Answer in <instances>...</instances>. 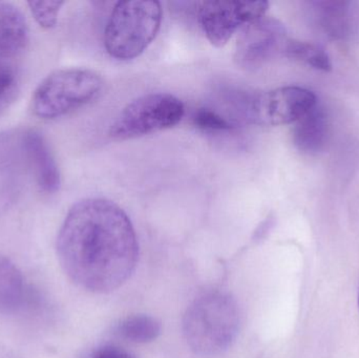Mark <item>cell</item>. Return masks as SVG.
<instances>
[{
  "mask_svg": "<svg viewBox=\"0 0 359 358\" xmlns=\"http://www.w3.org/2000/svg\"><path fill=\"white\" fill-rule=\"evenodd\" d=\"M29 34L22 12L14 4L0 2V60L22 53L29 43Z\"/></svg>",
  "mask_w": 359,
  "mask_h": 358,
  "instance_id": "cell-10",
  "label": "cell"
},
{
  "mask_svg": "<svg viewBox=\"0 0 359 358\" xmlns=\"http://www.w3.org/2000/svg\"><path fill=\"white\" fill-rule=\"evenodd\" d=\"M29 10L40 27L53 29L58 21V15L65 2L62 1H29Z\"/></svg>",
  "mask_w": 359,
  "mask_h": 358,
  "instance_id": "cell-17",
  "label": "cell"
},
{
  "mask_svg": "<svg viewBox=\"0 0 359 358\" xmlns=\"http://www.w3.org/2000/svg\"><path fill=\"white\" fill-rule=\"evenodd\" d=\"M284 55L320 71H329L332 69L328 54L324 48L316 44L289 39L285 46Z\"/></svg>",
  "mask_w": 359,
  "mask_h": 358,
  "instance_id": "cell-15",
  "label": "cell"
},
{
  "mask_svg": "<svg viewBox=\"0 0 359 358\" xmlns=\"http://www.w3.org/2000/svg\"><path fill=\"white\" fill-rule=\"evenodd\" d=\"M22 146L38 186L46 193H57L61 184L60 172L46 139L39 132L29 130L23 136Z\"/></svg>",
  "mask_w": 359,
  "mask_h": 358,
  "instance_id": "cell-9",
  "label": "cell"
},
{
  "mask_svg": "<svg viewBox=\"0 0 359 358\" xmlns=\"http://www.w3.org/2000/svg\"><path fill=\"white\" fill-rule=\"evenodd\" d=\"M116 333L119 338L136 344L153 342L161 333V325L149 315H133L118 324Z\"/></svg>",
  "mask_w": 359,
  "mask_h": 358,
  "instance_id": "cell-14",
  "label": "cell"
},
{
  "mask_svg": "<svg viewBox=\"0 0 359 358\" xmlns=\"http://www.w3.org/2000/svg\"><path fill=\"white\" fill-rule=\"evenodd\" d=\"M288 40L284 25L262 17L243 27L234 48V62L241 69L257 71L276 55L284 54Z\"/></svg>",
  "mask_w": 359,
  "mask_h": 358,
  "instance_id": "cell-8",
  "label": "cell"
},
{
  "mask_svg": "<svg viewBox=\"0 0 359 358\" xmlns=\"http://www.w3.org/2000/svg\"><path fill=\"white\" fill-rule=\"evenodd\" d=\"M102 88V77L92 69H59L36 88L32 109L40 119H57L90 104Z\"/></svg>",
  "mask_w": 359,
  "mask_h": 358,
  "instance_id": "cell-4",
  "label": "cell"
},
{
  "mask_svg": "<svg viewBox=\"0 0 359 358\" xmlns=\"http://www.w3.org/2000/svg\"><path fill=\"white\" fill-rule=\"evenodd\" d=\"M13 81H14V76H13L11 69L0 73V99L8 92V88L12 85Z\"/></svg>",
  "mask_w": 359,
  "mask_h": 358,
  "instance_id": "cell-19",
  "label": "cell"
},
{
  "mask_svg": "<svg viewBox=\"0 0 359 358\" xmlns=\"http://www.w3.org/2000/svg\"><path fill=\"white\" fill-rule=\"evenodd\" d=\"M10 69V67H8V65L4 64V63L2 62V60H0V73L6 71V69Z\"/></svg>",
  "mask_w": 359,
  "mask_h": 358,
  "instance_id": "cell-20",
  "label": "cell"
},
{
  "mask_svg": "<svg viewBox=\"0 0 359 358\" xmlns=\"http://www.w3.org/2000/svg\"><path fill=\"white\" fill-rule=\"evenodd\" d=\"M93 358H136L132 353L116 345H105L95 353Z\"/></svg>",
  "mask_w": 359,
  "mask_h": 358,
  "instance_id": "cell-18",
  "label": "cell"
},
{
  "mask_svg": "<svg viewBox=\"0 0 359 358\" xmlns=\"http://www.w3.org/2000/svg\"><path fill=\"white\" fill-rule=\"evenodd\" d=\"M57 254L79 287L109 294L134 273L139 243L130 216L115 202L86 198L69 210L57 237Z\"/></svg>",
  "mask_w": 359,
  "mask_h": 358,
  "instance_id": "cell-1",
  "label": "cell"
},
{
  "mask_svg": "<svg viewBox=\"0 0 359 358\" xmlns=\"http://www.w3.org/2000/svg\"><path fill=\"white\" fill-rule=\"evenodd\" d=\"M328 134V118L322 106L314 105L304 117L295 122L293 142L299 151L316 153L322 151Z\"/></svg>",
  "mask_w": 359,
  "mask_h": 358,
  "instance_id": "cell-12",
  "label": "cell"
},
{
  "mask_svg": "<svg viewBox=\"0 0 359 358\" xmlns=\"http://www.w3.org/2000/svg\"><path fill=\"white\" fill-rule=\"evenodd\" d=\"M162 19L161 4L155 0L117 2L104 31L107 54L120 61L140 56L157 37Z\"/></svg>",
  "mask_w": 359,
  "mask_h": 358,
  "instance_id": "cell-3",
  "label": "cell"
},
{
  "mask_svg": "<svg viewBox=\"0 0 359 358\" xmlns=\"http://www.w3.org/2000/svg\"><path fill=\"white\" fill-rule=\"evenodd\" d=\"M192 122L196 128L204 132H230L236 128V124L230 121L226 116L208 107L196 109L192 116Z\"/></svg>",
  "mask_w": 359,
  "mask_h": 358,
  "instance_id": "cell-16",
  "label": "cell"
},
{
  "mask_svg": "<svg viewBox=\"0 0 359 358\" xmlns=\"http://www.w3.org/2000/svg\"><path fill=\"white\" fill-rule=\"evenodd\" d=\"M27 286L18 267L0 254V315H12L27 302Z\"/></svg>",
  "mask_w": 359,
  "mask_h": 358,
  "instance_id": "cell-13",
  "label": "cell"
},
{
  "mask_svg": "<svg viewBox=\"0 0 359 358\" xmlns=\"http://www.w3.org/2000/svg\"><path fill=\"white\" fill-rule=\"evenodd\" d=\"M318 103L316 95L299 86H283L261 94L244 95L238 119L257 125L295 123Z\"/></svg>",
  "mask_w": 359,
  "mask_h": 358,
  "instance_id": "cell-6",
  "label": "cell"
},
{
  "mask_svg": "<svg viewBox=\"0 0 359 358\" xmlns=\"http://www.w3.org/2000/svg\"><path fill=\"white\" fill-rule=\"evenodd\" d=\"M185 107L178 97L168 92H151L123 107L109 128L115 140H128L174 128L181 121Z\"/></svg>",
  "mask_w": 359,
  "mask_h": 358,
  "instance_id": "cell-5",
  "label": "cell"
},
{
  "mask_svg": "<svg viewBox=\"0 0 359 358\" xmlns=\"http://www.w3.org/2000/svg\"><path fill=\"white\" fill-rule=\"evenodd\" d=\"M268 8L267 1H203L198 22L210 43L223 48L238 29L266 16Z\"/></svg>",
  "mask_w": 359,
  "mask_h": 358,
  "instance_id": "cell-7",
  "label": "cell"
},
{
  "mask_svg": "<svg viewBox=\"0 0 359 358\" xmlns=\"http://www.w3.org/2000/svg\"><path fill=\"white\" fill-rule=\"evenodd\" d=\"M240 328L238 304L219 290L204 292L186 310L183 333L194 352L215 357L231 347Z\"/></svg>",
  "mask_w": 359,
  "mask_h": 358,
  "instance_id": "cell-2",
  "label": "cell"
},
{
  "mask_svg": "<svg viewBox=\"0 0 359 358\" xmlns=\"http://www.w3.org/2000/svg\"><path fill=\"white\" fill-rule=\"evenodd\" d=\"M353 2L316 1L312 2L316 8V19L325 33L334 39H345L355 29V13Z\"/></svg>",
  "mask_w": 359,
  "mask_h": 358,
  "instance_id": "cell-11",
  "label": "cell"
}]
</instances>
